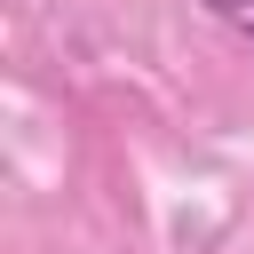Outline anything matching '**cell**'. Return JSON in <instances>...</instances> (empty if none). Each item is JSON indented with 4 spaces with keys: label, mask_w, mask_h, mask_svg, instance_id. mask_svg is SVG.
Segmentation results:
<instances>
[{
    "label": "cell",
    "mask_w": 254,
    "mask_h": 254,
    "mask_svg": "<svg viewBox=\"0 0 254 254\" xmlns=\"http://www.w3.org/2000/svg\"><path fill=\"white\" fill-rule=\"evenodd\" d=\"M206 8H214V16H222L238 40H254V0H206Z\"/></svg>",
    "instance_id": "cell-1"
}]
</instances>
